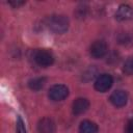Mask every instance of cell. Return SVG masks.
Returning <instances> with one entry per match:
<instances>
[{
    "label": "cell",
    "instance_id": "obj_1",
    "mask_svg": "<svg viewBox=\"0 0 133 133\" xmlns=\"http://www.w3.org/2000/svg\"><path fill=\"white\" fill-rule=\"evenodd\" d=\"M47 26L54 33H63L69 28V19L63 15H52L47 19Z\"/></svg>",
    "mask_w": 133,
    "mask_h": 133
},
{
    "label": "cell",
    "instance_id": "obj_2",
    "mask_svg": "<svg viewBox=\"0 0 133 133\" xmlns=\"http://www.w3.org/2000/svg\"><path fill=\"white\" fill-rule=\"evenodd\" d=\"M33 59L41 66H49L54 62V57L52 53L45 49L35 50L33 53Z\"/></svg>",
    "mask_w": 133,
    "mask_h": 133
},
{
    "label": "cell",
    "instance_id": "obj_3",
    "mask_svg": "<svg viewBox=\"0 0 133 133\" xmlns=\"http://www.w3.org/2000/svg\"><path fill=\"white\" fill-rule=\"evenodd\" d=\"M69 95V88L63 84H55L49 89V97L53 101H62Z\"/></svg>",
    "mask_w": 133,
    "mask_h": 133
},
{
    "label": "cell",
    "instance_id": "obj_4",
    "mask_svg": "<svg viewBox=\"0 0 133 133\" xmlns=\"http://www.w3.org/2000/svg\"><path fill=\"white\" fill-rule=\"evenodd\" d=\"M112 83H113V78L111 77V75L102 74L97 78L95 82V88L100 92H105L112 86Z\"/></svg>",
    "mask_w": 133,
    "mask_h": 133
},
{
    "label": "cell",
    "instance_id": "obj_5",
    "mask_svg": "<svg viewBox=\"0 0 133 133\" xmlns=\"http://www.w3.org/2000/svg\"><path fill=\"white\" fill-rule=\"evenodd\" d=\"M107 51H108L107 44L102 39L94 42L89 48V53L94 58H102L103 56L106 55Z\"/></svg>",
    "mask_w": 133,
    "mask_h": 133
},
{
    "label": "cell",
    "instance_id": "obj_6",
    "mask_svg": "<svg viewBox=\"0 0 133 133\" xmlns=\"http://www.w3.org/2000/svg\"><path fill=\"white\" fill-rule=\"evenodd\" d=\"M115 19L117 21H128L133 19V8L130 5L122 4L116 12H115Z\"/></svg>",
    "mask_w": 133,
    "mask_h": 133
},
{
    "label": "cell",
    "instance_id": "obj_7",
    "mask_svg": "<svg viewBox=\"0 0 133 133\" xmlns=\"http://www.w3.org/2000/svg\"><path fill=\"white\" fill-rule=\"evenodd\" d=\"M128 100V95L125 90L118 89L112 92L110 96V102L115 106V107H123L127 104Z\"/></svg>",
    "mask_w": 133,
    "mask_h": 133
},
{
    "label": "cell",
    "instance_id": "obj_8",
    "mask_svg": "<svg viewBox=\"0 0 133 133\" xmlns=\"http://www.w3.org/2000/svg\"><path fill=\"white\" fill-rule=\"evenodd\" d=\"M37 131L38 133H54L55 124L50 117H44L37 124Z\"/></svg>",
    "mask_w": 133,
    "mask_h": 133
},
{
    "label": "cell",
    "instance_id": "obj_9",
    "mask_svg": "<svg viewBox=\"0 0 133 133\" xmlns=\"http://www.w3.org/2000/svg\"><path fill=\"white\" fill-rule=\"evenodd\" d=\"M89 107V102L85 98H78L73 102V113L74 114H82Z\"/></svg>",
    "mask_w": 133,
    "mask_h": 133
},
{
    "label": "cell",
    "instance_id": "obj_10",
    "mask_svg": "<svg viewBox=\"0 0 133 133\" xmlns=\"http://www.w3.org/2000/svg\"><path fill=\"white\" fill-rule=\"evenodd\" d=\"M79 131L80 133H97L98 132V126L91 122V121H83L81 122L79 126Z\"/></svg>",
    "mask_w": 133,
    "mask_h": 133
},
{
    "label": "cell",
    "instance_id": "obj_11",
    "mask_svg": "<svg viewBox=\"0 0 133 133\" xmlns=\"http://www.w3.org/2000/svg\"><path fill=\"white\" fill-rule=\"evenodd\" d=\"M45 83H46V78L38 77V78H33V79L29 80L28 86L33 90H39V89H42L44 87Z\"/></svg>",
    "mask_w": 133,
    "mask_h": 133
},
{
    "label": "cell",
    "instance_id": "obj_12",
    "mask_svg": "<svg viewBox=\"0 0 133 133\" xmlns=\"http://www.w3.org/2000/svg\"><path fill=\"white\" fill-rule=\"evenodd\" d=\"M123 71L126 75H129V76L133 75V57H130L125 61Z\"/></svg>",
    "mask_w": 133,
    "mask_h": 133
},
{
    "label": "cell",
    "instance_id": "obj_13",
    "mask_svg": "<svg viewBox=\"0 0 133 133\" xmlns=\"http://www.w3.org/2000/svg\"><path fill=\"white\" fill-rule=\"evenodd\" d=\"M16 130H17V133H27V132H26L25 125H24V122H23V119L21 118L20 115H18V117H17Z\"/></svg>",
    "mask_w": 133,
    "mask_h": 133
},
{
    "label": "cell",
    "instance_id": "obj_14",
    "mask_svg": "<svg viewBox=\"0 0 133 133\" xmlns=\"http://www.w3.org/2000/svg\"><path fill=\"white\" fill-rule=\"evenodd\" d=\"M8 3H9L10 5H12L14 7H18V6L23 5L25 2H24V1H20V0H11V1H9Z\"/></svg>",
    "mask_w": 133,
    "mask_h": 133
},
{
    "label": "cell",
    "instance_id": "obj_15",
    "mask_svg": "<svg viewBox=\"0 0 133 133\" xmlns=\"http://www.w3.org/2000/svg\"><path fill=\"white\" fill-rule=\"evenodd\" d=\"M127 133H133V119L129 121L128 125H127V129H126Z\"/></svg>",
    "mask_w": 133,
    "mask_h": 133
}]
</instances>
